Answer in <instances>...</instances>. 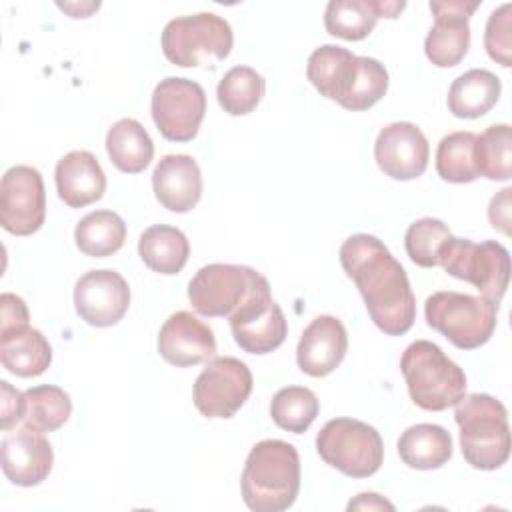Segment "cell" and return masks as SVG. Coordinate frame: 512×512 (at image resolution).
<instances>
[{"label":"cell","mask_w":512,"mask_h":512,"mask_svg":"<svg viewBox=\"0 0 512 512\" xmlns=\"http://www.w3.org/2000/svg\"><path fill=\"white\" fill-rule=\"evenodd\" d=\"M228 320L234 342L248 354H268L282 346L288 334L286 316L272 300L270 284L258 288Z\"/></svg>","instance_id":"cell-13"},{"label":"cell","mask_w":512,"mask_h":512,"mask_svg":"<svg viewBox=\"0 0 512 512\" xmlns=\"http://www.w3.org/2000/svg\"><path fill=\"white\" fill-rule=\"evenodd\" d=\"M388 90V72L376 58L358 56V68L348 96L340 104L346 110L362 112L372 108Z\"/></svg>","instance_id":"cell-36"},{"label":"cell","mask_w":512,"mask_h":512,"mask_svg":"<svg viewBox=\"0 0 512 512\" xmlns=\"http://www.w3.org/2000/svg\"><path fill=\"white\" fill-rule=\"evenodd\" d=\"M502 84L496 74L484 68H472L460 74L448 90V110L456 118H480L500 98Z\"/></svg>","instance_id":"cell-25"},{"label":"cell","mask_w":512,"mask_h":512,"mask_svg":"<svg viewBox=\"0 0 512 512\" xmlns=\"http://www.w3.org/2000/svg\"><path fill=\"white\" fill-rule=\"evenodd\" d=\"M0 308H2V318H0V332L12 330V328H22L28 326L30 314L24 304V300L12 292H4L0 296Z\"/></svg>","instance_id":"cell-38"},{"label":"cell","mask_w":512,"mask_h":512,"mask_svg":"<svg viewBox=\"0 0 512 512\" xmlns=\"http://www.w3.org/2000/svg\"><path fill=\"white\" fill-rule=\"evenodd\" d=\"M56 192L70 208H84L106 192V174L98 158L88 150L64 154L54 170Z\"/></svg>","instance_id":"cell-21"},{"label":"cell","mask_w":512,"mask_h":512,"mask_svg":"<svg viewBox=\"0 0 512 512\" xmlns=\"http://www.w3.org/2000/svg\"><path fill=\"white\" fill-rule=\"evenodd\" d=\"M74 306L86 324L114 326L130 306L128 282L116 270H90L74 286Z\"/></svg>","instance_id":"cell-14"},{"label":"cell","mask_w":512,"mask_h":512,"mask_svg":"<svg viewBox=\"0 0 512 512\" xmlns=\"http://www.w3.org/2000/svg\"><path fill=\"white\" fill-rule=\"evenodd\" d=\"M454 406L464 460L478 470H496L506 464L510 426L504 404L490 394H468Z\"/></svg>","instance_id":"cell-3"},{"label":"cell","mask_w":512,"mask_h":512,"mask_svg":"<svg viewBox=\"0 0 512 512\" xmlns=\"http://www.w3.org/2000/svg\"><path fill=\"white\" fill-rule=\"evenodd\" d=\"M400 460L416 470H434L452 458V436L438 424H414L398 440Z\"/></svg>","instance_id":"cell-26"},{"label":"cell","mask_w":512,"mask_h":512,"mask_svg":"<svg viewBox=\"0 0 512 512\" xmlns=\"http://www.w3.org/2000/svg\"><path fill=\"white\" fill-rule=\"evenodd\" d=\"M72 414L70 396L52 384L28 388L22 400V424L40 432H54Z\"/></svg>","instance_id":"cell-30"},{"label":"cell","mask_w":512,"mask_h":512,"mask_svg":"<svg viewBox=\"0 0 512 512\" xmlns=\"http://www.w3.org/2000/svg\"><path fill=\"white\" fill-rule=\"evenodd\" d=\"M2 366L20 378H34L48 370L52 348L40 330L28 326L0 332Z\"/></svg>","instance_id":"cell-24"},{"label":"cell","mask_w":512,"mask_h":512,"mask_svg":"<svg viewBox=\"0 0 512 512\" xmlns=\"http://www.w3.org/2000/svg\"><path fill=\"white\" fill-rule=\"evenodd\" d=\"M320 458L350 478L376 474L384 460L380 432L354 418L328 420L316 436Z\"/></svg>","instance_id":"cell-7"},{"label":"cell","mask_w":512,"mask_h":512,"mask_svg":"<svg viewBox=\"0 0 512 512\" xmlns=\"http://www.w3.org/2000/svg\"><path fill=\"white\" fill-rule=\"evenodd\" d=\"M320 410L316 394L306 386H286L270 402V416L282 430L302 434L316 420Z\"/></svg>","instance_id":"cell-33"},{"label":"cell","mask_w":512,"mask_h":512,"mask_svg":"<svg viewBox=\"0 0 512 512\" xmlns=\"http://www.w3.org/2000/svg\"><path fill=\"white\" fill-rule=\"evenodd\" d=\"M156 200L170 212H190L202 196V172L188 154H166L152 172Z\"/></svg>","instance_id":"cell-20"},{"label":"cell","mask_w":512,"mask_h":512,"mask_svg":"<svg viewBox=\"0 0 512 512\" xmlns=\"http://www.w3.org/2000/svg\"><path fill=\"white\" fill-rule=\"evenodd\" d=\"M158 352L168 364L188 368L214 356L216 338L206 322L188 310H178L160 328Z\"/></svg>","instance_id":"cell-18"},{"label":"cell","mask_w":512,"mask_h":512,"mask_svg":"<svg viewBox=\"0 0 512 512\" xmlns=\"http://www.w3.org/2000/svg\"><path fill=\"white\" fill-rule=\"evenodd\" d=\"M452 240V232L438 218H420L412 222L404 236L406 254L422 268L440 266L444 248Z\"/></svg>","instance_id":"cell-35"},{"label":"cell","mask_w":512,"mask_h":512,"mask_svg":"<svg viewBox=\"0 0 512 512\" xmlns=\"http://www.w3.org/2000/svg\"><path fill=\"white\" fill-rule=\"evenodd\" d=\"M474 162L478 176L508 180L512 176V128L508 124H492L476 136Z\"/></svg>","instance_id":"cell-32"},{"label":"cell","mask_w":512,"mask_h":512,"mask_svg":"<svg viewBox=\"0 0 512 512\" xmlns=\"http://www.w3.org/2000/svg\"><path fill=\"white\" fill-rule=\"evenodd\" d=\"M244 504L254 512L288 510L300 490V456L290 442L262 440L250 450L242 478Z\"/></svg>","instance_id":"cell-2"},{"label":"cell","mask_w":512,"mask_h":512,"mask_svg":"<svg viewBox=\"0 0 512 512\" xmlns=\"http://www.w3.org/2000/svg\"><path fill=\"white\" fill-rule=\"evenodd\" d=\"M142 262L158 274H178L190 256V244L182 230L168 224L146 228L138 240Z\"/></svg>","instance_id":"cell-27"},{"label":"cell","mask_w":512,"mask_h":512,"mask_svg":"<svg viewBox=\"0 0 512 512\" xmlns=\"http://www.w3.org/2000/svg\"><path fill=\"white\" fill-rule=\"evenodd\" d=\"M268 280L250 266L208 264L188 284V300L202 316L230 318Z\"/></svg>","instance_id":"cell-9"},{"label":"cell","mask_w":512,"mask_h":512,"mask_svg":"<svg viewBox=\"0 0 512 512\" xmlns=\"http://www.w3.org/2000/svg\"><path fill=\"white\" fill-rule=\"evenodd\" d=\"M474 132H452L444 136L436 150V172L442 180L464 184L478 178L474 162Z\"/></svg>","instance_id":"cell-34"},{"label":"cell","mask_w":512,"mask_h":512,"mask_svg":"<svg viewBox=\"0 0 512 512\" xmlns=\"http://www.w3.org/2000/svg\"><path fill=\"white\" fill-rule=\"evenodd\" d=\"M234 44L230 24L214 12H198L170 20L162 30V52L180 68L216 66Z\"/></svg>","instance_id":"cell-5"},{"label":"cell","mask_w":512,"mask_h":512,"mask_svg":"<svg viewBox=\"0 0 512 512\" xmlns=\"http://www.w3.org/2000/svg\"><path fill=\"white\" fill-rule=\"evenodd\" d=\"M54 452L44 432L22 426L6 432L0 442V464L4 476L16 486H36L52 470Z\"/></svg>","instance_id":"cell-17"},{"label":"cell","mask_w":512,"mask_h":512,"mask_svg":"<svg viewBox=\"0 0 512 512\" xmlns=\"http://www.w3.org/2000/svg\"><path fill=\"white\" fill-rule=\"evenodd\" d=\"M250 368L232 356H216L194 382V406L206 418H232L252 392Z\"/></svg>","instance_id":"cell-11"},{"label":"cell","mask_w":512,"mask_h":512,"mask_svg":"<svg viewBox=\"0 0 512 512\" xmlns=\"http://www.w3.org/2000/svg\"><path fill=\"white\" fill-rule=\"evenodd\" d=\"M348 508L352 510V508H368V510H372V508H388V510H394V506L390 504V502H386V500H382L378 494H374V492H364V494H358V498L356 500H352L350 504H348Z\"/></svg>","instance_id":"cell-41"},{"label":"cell","mask_w":512,"mask_h":512,"mask_svg":"<svg viewBox=\"0 0 512 512\" xmlns=\"http://www.w3.org/2000/svg\"><path fill=\"white\" fill-rule=\"evenodd\" d=\"M400 370L412 402L422 410L442 412L466 394L464 370L430 340L412 342L400 358Z\"/></svg>","instance_id":"cell-4"},{"label":"cell","mask_w":512,"mask_h":512,"mask_svg":"<svg viewBox=\"0 0 512 512\" xmlns=\"http://www.w3.org/2000/svg\"><path fill=\"white\" fill-rule=\"evenodd\" d=\"M440 266L450 276L472 284L480 296L498 304L510 282V254L496 240L454 238L444 248Z\"/></svg>","instance_id":"cell-8"},{"label":"cell","mask_w":512,"mask_h":512,"mask_svg":"<svg viewBox=\"0 0 512 512\" xmlns=\"http://www.w3.org/2000/svg\"><path fill=\"white\" fill-rule=\"evenodd\" d=\"M340 264L360 290L370 320L388 336L406 334L416 320V298L406 270L382 240L354 234L340 246Z\"/></svg>","instance_id":"cell-1"},{"label":"cell","mask_w":512,"mask_h":512,"mask_svg":"<svg viewBox=\"0 0 512 512\" xmlns=\"http://www.w3.org/2000/svg\"><path fill=\"white\" fill-rule=\"evenodd\" d=\"M0 388H2V430H10L16 422L22 420L24 392H18L6 380L0 382Z\"/></svg>","instance_id":"cell-39"},{"label":"cell","mask_w":512,"mask_h":512,"mask_svg":"<svg viewBox=\"0 0 512 512\" xmlns=\"http://www.w3.org/2000/svg\"><path fill=\"white\" fill-rule=\"evenodd\" d=\"M106 152L120 172L138 174L150 164L154 144L138 120L122 118L106 134Z\"/></svg>","instance_id":"cell-28"},{"label":"cell","mask_w":512,"mask_h":512,"mask_svg":"<svg viewBox=\"0 0 512 512\" xmlns=\"http://www.w3.org/2000/svg\"><path fill=\"white\" fill-rule=\"evenodd\" d=\"M424 316L428 326L446 336L456 348L474 350L494 334L498 304L484 296L442 290L426 298Z\"/></svg>","instance_id":"cell-6"},{"label":"cell","mask_w":512,"mask_h":512,"mask_svg":"<svg viewBox=\"0 0 512 512\" xmlns=\"http://www.w3.org/2000/svg\"><path fill=\"white\" fill-rule=\"evenodd\" d=\"M74 240L82 254L106 258L124 246L126 224L112 210H94L76 224Z\"/></svg>","instance_id":"cell-29"},{"label":"cell","mask_w":512,"mask_h":512,"mask_svg":"<svg viewBox=\"0 0 512 512\" xmlns=\"http://www.w3.org/2000/svg\"><path fill=\"white\" fill-rule=\"evenodd\" d=\"M356 68V54L336 44H324L310 54L306 76L322 96L342 104L354 82Z\"/></svg>","instance_id":"cell-23"},{"label":"cell","mask_w":512,"mask_h":512,"mask_svg":"<svg viewBox=\"0 0 512 512\" xmlns=\"http://www.w3.org/2000/svg\"><path fill=\"white\" fill-rule=\"evenodd\" d=\"M150 108L154 124L166 140L190 142L206 114V92L194 80L168 76L156 84Z\"/></svg>","instance_id":"cell-10"},{"label":"cell","mask_w":512,"mask_h":512,"mask_svg":"<svg viewBox=\"0 0 512 512\" xmlns=\"http://www.w3.org/2000/svg\"><path fill=\"white\" fill-rule=\"evenodd\" d=\"M378 168L394 180H414L424 174L430 160V146L424 132L412 122L384 126L374 142Z\"/></svg>","instance_id":"cell-16"},{"label":"cell","mask_w":512,"mask_h":512,"mask_svg":"<svg viewBox=\"0 0 512 512\" xmlns=\"http://www.w3.org/2000/svg\"><path fill=\"white\" fill-rule=\"evenodd\" d=\"M510 188L500 190L488 206V220L494 228H498L502 234L510 236Z\"/></svg>","instance_id":"cell-40"},{"label":"cell","mask_w":512,"mask_h":512,"mask_svg":"<svg viewBox=\"0 0 512 512\" xmlns=\"http://www.w3.org/2000/svg\"><path fill=\"white\" fill-rule=\"evenodd\" d=\"M46 218L42 174L32 166H12L0 182V224L14 236H30Z\"/></svg>","instance_id":"cell-12"},{"label":"cell","mask_w":512,"mask_h":512,"mask_svg":"<svg viewBox=\"0 0 512 512\" xmlns=\"http://www.w3.org/2000/svg\"><path fill=\"white\" fill-rule=\"evenodd\" d=\"M480 2L448 0L430 2L434 14V26L424 40V52L428 60L438 68H450L462 62L470 46V16Z\"/></svg>","instance_id":"cell-15"},{"label":"cell","mask_w":512,"mask_h":512,"mask_svg":"<svg viewBox=\"0 0 512 512\" xmlns=\"http://www.w3.org/2000/svg\"><path fill=\"white\" fill-rule=\"evenodd\" d=\"M348 350V334L336 316H316L302 332L296 362L298 368L314 378L328 376L344 360Z\"/></svg>","instance_id":"cell-19"},{"label":"cell","mask_w":512,"mask_h":512,"mask_svg":"<svg viewBox=\"0 0 512 512\" xmlns=\"http://www.w3.org/2000/svg\"><path fill=\"white\" fill-rule=\"evenodd\" d=\"M266 90L264 78L250 66L230 68L218 82V104L230 116H244L256 110Z\"/></svg>","instance_id":"cell-31"},{"label":"cell","mask_w":512,"mask_h":512,"mask_svg":"<svg viewBox=\"0 0 512 512\" xmlns=\"http://www.w3.org/2000/svg\"><path fill=\"white\" fill-rule=\"evenodd\" d=\"M484 46L494 62L502 64L504 68L510 66V4H502L490 12L484 32Z\"/></svg>","instance_id":"cell-37"},{"label":"cell","mask_w":512,"mask_h":512,"mask_svg":"<svg viewBox=\"0 0 512 512\" xmlns=\"http://www.w3.org/2000/svg\"><path fill=\"white\" fill-rule=\"evenodd\" d=\"M406 2L396 0H332L324 12L328 34L342 40H364L378 18H396Z\"/></svg>","instance_id":"cell-22"}]
</instances>
